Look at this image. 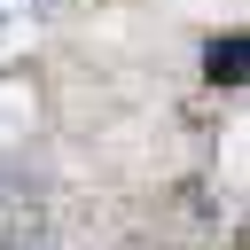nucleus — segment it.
I'll return each mask as SVG.
<instances>
[{
    "mask_svg": "<svg viewBox=\"0 0 250 250\" xmlns=\"http://www.w3.org/2000/svg\"><path fill=\"white\" fill-rule=\"evenodd\" d=\"M242 62H250V39H242V31L211 39V55H203V70H211L219 86H242Z\"/></svg>",
    "mask_w": 250,
    "mask_h": 250,
    "instance_id": "f257e3e1",
    "label": "nucleus"
}]
</instances>
